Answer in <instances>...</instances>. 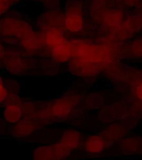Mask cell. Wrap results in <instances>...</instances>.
Returning a JSON list of instances; mask_svg holds the SVG:
<instances>
[{"label":"cell","mask_w":142,"mask_h":160,"mask_svg":"<svg viewBox=\"0 0 142 160\" xmlns=\"http://www.w3.org/2000/svg\"><path fill=\"white\" fill-rule=\"evenodd\" d=\"M64 12L65 30L73 33L81 32L84 26V21L80 3L71 0L68 1Z\"/></svg>","instance_id":"6da1fadb"},{"label":"cell","mask_w":142,"mask_h":160,"mask_svg":"<svg viewBox=\"0 0 142 160\" xmlns=\"http://www.w3.org/2000/svg\"><path fill=\"white\" fill-rule=\"evenodd\" d=\"M32 31V28L27 23L14 18H6L0 23V33L6 36L21 39Z\"/></svg>","instance_id":"7a4b0ae2"},{"label":"cell","mask_w":142,"mask_h":160,"mask_svg":"<svg viewBox=\"0 0 142 160\" xmlns=\"http://www.w3.org/2000/svg\"><path fill=\"white\" fill-rule=\"evenodd\" d=\"M74 45L72 41L65 42L52 48L51 56L53 60L57 63L69 62L73 58Z\"/></svg>","instance_id":"3957f363"},{"label":"cell","mask_w":142,"mask_h":160,"mask_svg":"<svg viewBox=\"0 0 142 160\" xmlns=\"http://www.w3.org/2000/svg\"><path fill=\"white\" fill-rule=\"evenodd\" d=\"M43 31L42 33L39 35L42 45L53 48L66 41L63 30L49 29Z\"/></svg>","instance_id":"277c9868"},{"label":"cell","mask_w":142,"mask_h":160,"mask_svg":"<svg viewBox=\"0 0 142 160\" xmlns=\"http://www.w3.org/2000/svg\"><path fill=\"white\" fill-rule=\"evenodd\" d=\"M107 142L104 138L98 135H92L86 139L85 150L91 154H96L102 152L106 147Z\"/></svg>","instance_id":"5b68a950"},{"label":"cell","mask_w":142,"mask_h":160,"mask_svg":"<svg viewBox=\"0 0 142 160\" xmlns=\"http://www.w3.org/2000/svg\"><path fill=\"white\" fill-rule=\"evenodd\" d=\"M23 110L17 103H11L5 108L3 111V118L6 122L15 124L21 120Z\"/></svg>","instance_id":"8992f818"},{"label":"cell","mask_w":142,"mask_h":160,"mask_svg":"<svg viewBox=\"0 0 142 160\" xmlns=\"http://www.w3.org/2000/svg\"><path fill=\"white\" fill-rule=\"evenodd\" d=\"M34 130V125L29 120H21L15 123L13 127L12 133L15 138H25L32 133Z\"/></svg>","instance_id":"52a82bcc"},{"label":"cell","mask_w":142,"mask_h":160,"mask_svg":"<svg viewBox=\"0 0 142 160\" xmlns=\"http://www.w3.org/2000/svg\"><path fill=\"white\" fill-rule=\"evenodd\" d=\"M71 102L67 98L58 99L53 104L52 112L57 118H65L71 111Z\"/></svg>","instance_id":"ba28073f"},{"label":"cell","mask_w":142,"mask_h":160,"mask_svg":"<svg viewBox=\"0 0 142 160\" xmlns=\"http://www.w3.org/2000/svg\"><path fill=\"white\" fill-rule=\"evenodd\" d=\"M81 141V135L77 131L67 130L65 131L59 142L73 150L77 148Z\"/></svg>","instance_id":"9c48e42d"},{"label":"cell","mask_w":142,"mask_h":160,"mask_svg":"<svg viewBox=\"0 0 142 160\" xmlns=\"http://www.w3.org/2000/svg\"><path fill=\"white\" fill-rule=\"evenodd\" d=\"M34 160H55V153L52 145L42 146L36 148L33 152Z\"/></svg>","instance_id":"30bf717a"},{"label":"cell","mask_w":142,"mask_h":160,"mask_svg":"<svg viewBox=\"0 0 142 160\" xmlns=\"http://www.w3.org/2000/svg\"><path fill=\"white\" fill-rule=\"evenodd\" d=\"M23 62L17 58H9L6 60V66L10 73L17 74L23 72L24 70Z\"/></svg>","instance_id":"8fae6325"},{"label":"cell","mask_w":142,"mask_h":160,"mask_svg":"<svg viewBox=\"0 0 142 160\" xmlns=\"http://www.w3.org/2000/svg\"><path fill=\"white\" fill-rule=\"evenodd\" d=\"M52 146L55 153V160L62 159L67 157L73 151L60 142L54 144Z\"/></svg>","instance_id":"7c38bea8"},{"label":"cell","mask_w":142,"mask_h":160,"mask_svg":"<svg viewBox=\"0 0 142 160\" xmlns=\"http://www.w3.org/2000/svg\"><path fill=\"white\" fill-rule=\"evenodd\" d=\"M12 5L13 3L9 0H0V16L7 12Z\"/></svg>","instance_id":"4fadbf2b"},{"label":"cell","mask_w":142,"mask_h":160,"mask_svg":"<svg viewBox=\"0 0 142 160\" xmlns=\"http://www.w3.org/2000/svg\"><path fill=\"white\" fill-rule=\"evenodd\" d=\"M8 90L3 83H0V103L5 102L8 98Z\"/></svg>","instance_id":"5bb4252c"},{"label":"cell","mask_w":142,"mask_h":160,"mask_svg":"<svg viewBox=\"0 0 142 160\" xmlns=\"http://www.w3.org/2000/svg\"><path fill=\"white\" fill-rule=\"evenodd\" d=\"M135 93L138 99L142 101V83L138 85L135 89Z\"/></svg>","instance_id":"9a60e30c"},{"label":"cell","mask_w":142,"mask_h":160,"mask_svg":"<svg viewBox=\"0 0 142 160\" xmlns=\"http://www.w3.org/2000/svg\"><path fill=\"white\" fill-rule=\"evenodd\" d=\"M4 51H5V49L3 46L2 45L0 44V60H1L3 57L4 55Z\"/></svg>","instance_id":"2e32d148"},{"label":"cell","mask_w":142,"mask_h":160,"mask_svg":"<svg viewBox=\"0 0 142 160\" xmlns=\"http://www.w3.org/2000/svg\"><path fill=\"white\" fill-rule=\"evenodd\" d=\"M11 2L13 3L14 2H20L21 1H22V0H9Z\"/></svg>","instance_id":"e0dca14e"},{"label":"cell","mask_w":142,"mask_h":160,"mask_svg":"<svg viewBox=\"0 0 142 160\" xmlns=\"http://www.w3.org/2000/svg\"><path fill=\"white\" fill-rule=\"evenodd\" d=\"M0 83H3L2 79V78H1V76H0Z\"/></svg>","instance_id":"ac0fdd59"}]
</instances>
